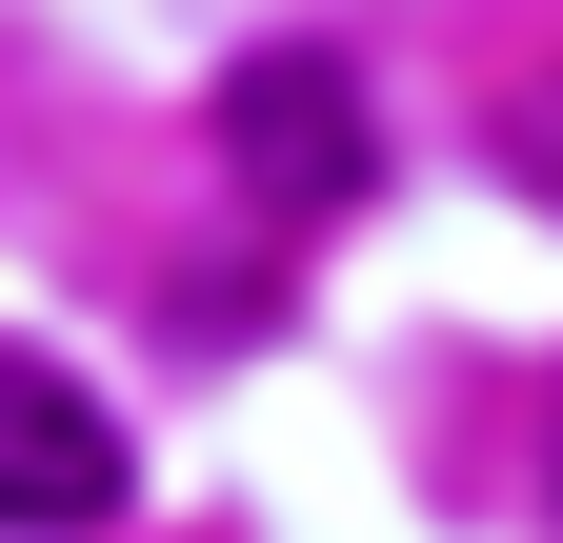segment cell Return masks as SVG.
Instances as JSON below:
<instances>
[{"label": "cell", "instance_id": "cell-1", "mask_svg": "<svg viewBox=\"0 0 563 543\" xmlns=\"http://www.w3.org/2000/svg\"><path fill=\"white\" fill-rule=\"evenodd\" d=\"M222 181L262 201V222H342V201L383 181V101L342 41H242L222 60Z\"/></svg>", "mask_w": 563, "mask_h": 543}, {"label": "cell", "instance_id": "cell-2", "mask_svg": "<svg viewBox=\"0 0 563 543\" xmlns=\"http://www.w3.org/2000/svg\"><path fill=\"white\" fill-rule=\"evenodd\" d=\"M81 523H121V423L0 343V543H81Z\"/></svg>", "mask_w": 563, "mask_h": 543}, {"label": "cell", "instance_id": "cell-3", "mask_svg": "<svg viewBox=\"0 0 563 543\" xmlns=\"http://www.w3.org/2000/svg\"><path fill=\"white\" fill-rule=\"evenodd\" d=\"M543 503H563V423H543Z\"/></svg>", "mask_w": 563, "mask_h": 543}]
</instances>
